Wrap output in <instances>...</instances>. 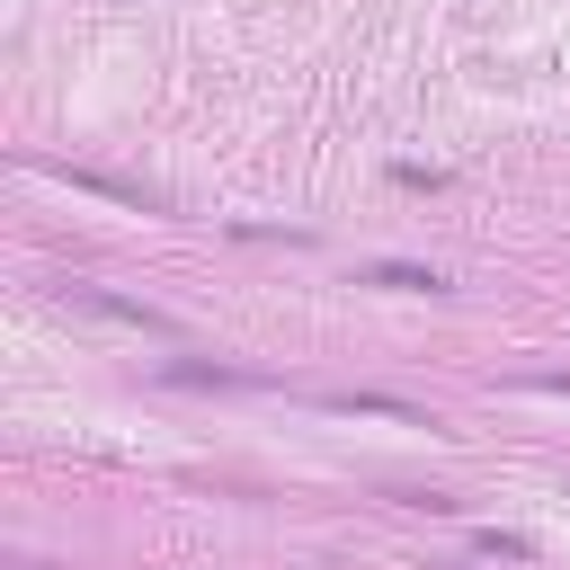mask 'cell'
<instances>
[{
    "label": "cell",
    "mask_w": 570,
    "mask_h": 570,
    "mask_svg": "<svg viewBox=\"0 0 570 570\" xmlns=\"http://www.w3.org/2000/svg\"><path fill=\"white\" fill-rule=\"evenodd\" d=\"M71 312H98V321H116V330H142V338H169V312H151V303H134V294H116V285H89V276H62L53 285Z\"/></svg>",
    "instance_id": "cell-1"
},
{
    "label": "cell",
    "mask_w": 570,
    "mask_h": 570,
    "mask_svg": "<svg viewBox=\"0 0 570 570\" xmlns=\"http://www.w3.org/2000/svg\"><path fill=\"white\" fill-rule=\"evenodd\" d=\"M356 285H383V294H445V276H436V267H410V258H365Z\"/></svg>",
    "instance_id": "cell-2"
},
{
    "label": "cell",
    "mask_w": 570,
    "mask_h": 570,
    "mask_svg": "<svg viewBox=\"0 0 570 570\" xmlns=\"http://www.w3.org/2000/svg\"><path fill=\"white\" fill-rule=\"evenodd\" d=\"M321 410H338V419H401V428H436L428 410H410V401H392V392H330Z\"/></svg>",
    "instance_id": "cell-3"
},
{
    "label": "cell",
    "mask_w": 570,
    "mask_h": 570,
    "mask_svg": "<svg viewBox=\"0 0 570 570\" xmlns=\"http://www.w3.org/2000/svg\"><path fill=\"white\" fill-rule=\"evenodd\" d=\"M53 178H71V187H89V196H116V205L160 214V196H151V187H134V178H107V169H53Z\"/></svg>",
    "instance_id": "cell-4"
},
{
    "label": "cell",
    "mask_w": 570,
    "mask_h": 570,
    "mask_svg": "<svg viewBox=\"0 0 570 570\" xmlns=\"http://www.w3.org/2000/svg\"><path fill=\"white\" fill-rule=\"evenodd\" d=\"M525 383H534V392H561V401H570V374H525Z\"/></svg>",
    "instance_id": "cell-5"
}]
</instances>
